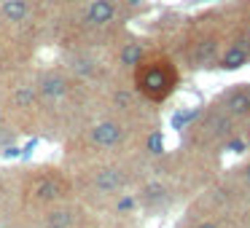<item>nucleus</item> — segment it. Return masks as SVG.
Returning <instances> with one entry per match:
<instances>
[{
  "mask_svg": "<svg viewBox=\"0 0 250 228\" xmlns=\"http://www.w3.org/2000/svg\"><path fill=\"white\" fill-rule=\"evenodd\" d=\"M135 81H137L140 92L146 94L148 99L159 102V99H164L169 92H175L178 73H175V67L169 65V62L156 59V62H146V65L137 70V78H135Z\"/></svg>",
  "mask_w": 250,
  "mask_h": 228,
  "instance_id": "1",
  "label": "nucleus"
},
{
  "mask_svg": "<svg viewBox=\"0 0 250 228\" xmlns=\"http://www.w3.org/2000/svg\"><path fill=\"white\" fill-rule=\"evenodd\" d=\"M116 17H119V6L113 0H92L83 14V22L89 27H108L110 22H116Z\"/></svg>",
  "mask_w": 250,
  "mask_h": 228,
  "instance_id": "2",
  "label": "nucleus"
},
{
  "mask_svg": "<svg viewBox=\"0 0 250 228\" xmlns=\"http://www.w3.org/2000/svg\"><path fill=\"white\" fill-rule=\"evenodd\" d=\"M67 196V183L60 177H51V174H46V177H41L38 183L33 185V199L35 201H43V204H49V201H60Z\"/></svg>",
  "mask_w": 250,
  "mask_h": 228,
  "instance_id": "3",
  "label": "nucleus"
},
{
  "mask_svg": "<svg viewBox=\"0 0 250 228\" xmlns=\"http://www.w3.org/2000/svg\"><path fill=\"white\" fill-rule=\"evenodd\" d=\"M38 94L46 99V102H60V99L67 97V81L62 73H43L38 81Z\"/></svg>",
  "mask_w": 250,
  "mask_h": 228,
  "instance_id": "4",
  "label": "nucleus"
},
{
  "mask_svg": "<svg viewBox=\"0 0 250 228\" xmlns=\"http://www.w3.org/2000/svg\"><path fill=\"white\" fill-rule=\"evenodd\" d=\"M89 140L97 148H116L121 140H124V129H121L116 121H103L97 124L92 132H89Z\"/></svg>",
  "mask_w": 250,
  "mask_h": 228,
  "instance_id": "5",
  "label": "nucleus"
},
{
  "mask_svg": "<svg viewBox=\"0 0 250 228\" xmlns=\"http://www.w3.org/2000/svg\"><path fill=\"white\" fill-rule=\"evenodd\" d=\"M223 108L231 115H237V118L250 115V92L248 89H231L226 94V99H223Z\"/></svg>",
  "mask_w": 250,
  "mask_h": 228,
  "instance_id": "6",
  "label": "nucleus"
},
{
  "mask_svg": "<svg viewBox=\"0 0 250 228\" xmlns=\"http://www.w3.org/2000/svg\"><path fill=\"white\" fill-rule=\"evenodd\" d=\"M124 174L119 172V169L113 167H105L97 172V177H94V185H97V190H103V193H116V190L124 188Z\"/></svg>",
  "mask_w": 250,
  "mask_h": 228,
  "instance_id": "7",
  "label": "nucleus"
},
{
  "mask_svg": "<svg viewBox=\"0 0 250 228\" xmlns=\"http://www.w3.org/2000/svg\"><path fill=\"white\" fill-rule=\"evenodd\" d=\"M215 54H218V40H215V38H205V40H199V43L194 46V51H191V59H194L196 65L207 67L210 62H215Z\"/></svg>",
  "mask_w": 250,
  "mask_h": 228,
  "instance_id": "8",
  "label": "nucleus"
},
{
  "mask_svg": "<svg viewBox=\"0 0 250 228\" xmlns=\"http://www.w3.org/2000/svg\"><path fill=\"white\" fill-rule=\"evenodd\" d=\"M0 14H3L6 22H24L30 14V3L27 0H6L0 6Z\"/></svg>",
  "mask_w": 250,
  "mask_h": 228,
  "instance_id": "9",
  "label": "nucleus"
},
{
  "mask_svg": "<svg viewBox=\"0 0 250 228\" xmlns=\"http://www.w3.org/2000/svg\"><path fill=\"white\" fill-rule=\"evenodd\" d=\"M73 223H76V212L65 207L46 215V228H73Z\"/></svg>",
  "mask_w": 250,
  "mask_h": 228,
  "instance_id": "10",
  "label": "nucleus"
},
{
  "mask_svg": "<svg viewBox=\"0 0 250 228\" xmlns=\"http://www.w3.org/2000/svg\"><path fill=\"white\" fill-rule=\"evenodd\" d=\"M245 59H248V51L242 49V46H234V49H229L226 51V57H223V67L226 70H237V67H242L245 65Z\"/></svg>",
  "mask_w": 250,
  "mask_h": 228,
  "instance_id": "11",
  "label": "nucleus"
},
{
  "mask_svg": "<svg viewBox=\"0 0 250 228\" xmlns=\"http://www.w3.org/2000/svg\"><path fill=\"white\" fill-rule=\"evenodd\" d=\"M35 97H38V89L19 86L17 92H14V105H17V108H30V105L35 102Z\"/></svg>",
  "mask_w": 250,
  "mask_h": 228,
  "instance_id": "12",
  "label": "nucleus"
},
{
  "mask_svg": "<svg viewBox=\"0 0 250 228\" xmlns=\"http://www.w3.org/2000/svg\"><path fill=\"white\" fill-rule=\"evenodd\" d=\"M121 62H124V65H140V62H143V49H140V43L124 46V51H121Z\"/></svg>",
  "mask_w": 250,
  "mask_h": 228,
  "instance_id": "13",
  "label": "nucleus"
},
{
  "mask_svg": "<svg viewBox=\"0 0 250 228\" xmlns=\"http://www.w3.org/2000/svg\"><path fill=\"white\" fill-rule=\"evenodd\" d=\"M196 115H199V110H180V113H175L172 115V129H186Z\"/></svg>",
  "mask_w": 250,
  "mask_h": 228,
  "instance_id": "14",
  "label": "nucleus"
},
{
  "mask_svg": "<svg viewBox=\"0 0 250 228\" xmlns=\"http://www.w3.org/2000/svg\"><path fill=\"white\" fill-rule=\"evenodd\" d=\"M148 148H151L153 156H162L164 153V142H162V134H159V132H153V134L148 137Z\"/></svg>",
  "mask_w": 250,
  "mask_h": 228,
  "instance_id": "15",
  "label": "nucleus"
},
{
  "mask_svg": "<svg viewBox=\"0 0 250 228\" xmlns=\"http://www.w3.org/2000/svg\"><path fill=\"white\" fill-rule=\"evenodd\" d=\"M76 70L81 73V76H92L94 67H92V62H89V59H78V62H76Z\"/></svg>",
  "mask_w": 250,
  "mask_h": 228,
  "instance_id": "16",
  "label": "nucleus"
},
{
  "mask_svg": "<svg viewBox=\"0 0 250 228\" xmlns=\"http://www.w3.org/2000/svg\"><path fill=\"white\" fill-rule=\"evenodd\" d=\"M242 148H245V142H242V140H231V142H229V151H237V153H239Z\"/></svg>",
  "mask_w": 250,
  "mask_h": 228,
  "instance_id": "17",
  "label": "nucleus"
},
{
  "mask_svg": "<svg viewBox=\"0 0 250 228\" xmlns=\"http://www.w3.org/2000/svg\"><path fill=\"white\" fill-rule=\"evenodd\" d=\"M19 148H6V151H3V156H8V158H14V156H19Z\"/></svg>",
  "mask_w": 250,
  "mask_h": 228,
  "instance_id": "18",
  "label": "nucleus"
},
{
  "mask_svg": "<svg viewBox=\"0 0 250 228\" xmlns=\"http://www.w3.org/2000/svg\"><path fill=\"white\" fill-rule=\"evenodd\" d=\"M121 209H132V207H135V201H132V199H121Z\"/></svg>",
  "mask_w": 250,
  "mask_h": 228,
  "instance_id": "19",
  "label": "nucleus"
},
{
  "mask_svg": "<svg viewBox=\"0 0 250 228\" xmlns=\"http://www.w3.org/2000/svg\"><path fill=\"white\" fill-rule=\"evenodd\" d=\"M196 228H218V223H212V220H205V223H199Z\"/></svg>",
  "mask_w": 250,
  "mask_h": 228,
  "instance_id": "20",
  "label": "nucleus"
},
{
  "mask_svg": "<svg viewBox=\"0 0 250 228\" xmlns=\"http://www.w3.org/2000/svg\"><path fill=\"white\" fill-rule=\"evenodd\" d=\"M0 201H3V188H0Z\"/></svg>",
  "mask_w": 250,
  "mask_h": 228,
  "instance_id": "21",
  "label": "nucleus"
},
{
  "mask_svg": "<svg viewBox=\"0 0 250 228\" xmlns=\"http://www.w3.org/2000/svg\"><path fill=\"white\" fill-rule=\"evenodd\" d=\"M129 3H140V0H129Z\"/></svg>",
  "mask_w": 250,
  "mask_h": 228,
  "instance_id": "22",
  "label": "nucleus"
},
{
  "mask_svg": "<svg viewBox=\"0 0 250 228\" xmlns=\"http://www.w3.org/2000/svg\"><path fill=\"white\" fill-rule=\"evenodd\" d=\"M248 177H250V167H248Z\"/></svg>",
  "mask_w": 250,
  "mask_h": 228,
  "instance_id": "23",
  "label": "nucleus"
},
{
  "mask_svg": "<svg viewBox=\"0 0 250 228\" xmlns=\"http://www.w3.org/2000/svg\"><path fill=\"white\" fill-rule=\"evenodd\" d=\"M202 3H207V0H202Z\"/></svg>",
  "mask_w": 250,
  "mask_h": 228,
  "instance_id": "24",
  "label": "nucleus"
},
{
  "mask_svg": "<svg viewBox=\"0 0 250 228\" xmlns=\"http://www.w3.org/2000/svg\"><path fill=\"white\" fill-rule=\"evenodd\" d=\"M81 228H86V226H81Z\"/></svg>",
  "mask_w": 250,
  "mask_h": 228,
  "instance_id": "25",
  "label": "nucleus"
}]
</instances>
